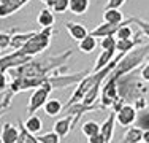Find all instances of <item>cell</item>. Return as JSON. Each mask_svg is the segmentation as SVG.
Instances as JSON below:
<instances>
[{
  "label": "cell",
  "instance_id": "obj_1",
  "mask_svg": "<svg viewBox=\"0 0 149 143\" xmlns=\"http://www.w3.org/2000/svg\"><path fill=\"white\" fill-rule=\"evenodd\" d=\"M116 86H118V95L125 103H130V105L136 99L143 97L148 89L144 86V81L141 80L140 73H136V70L119 76L118 81H116Z\"/></svg>",
  "mask_w": 149,
  "mask_h": 143
},
{
  "label": "cell",
  "instance_id": "obj_2",
  "mask_svg": "<svg viewBox=\"0 0 149 143\" xmlns=\"http://www.w3.org/2000/svg\"><path fill=\"white\" fill-rule=\"evenodd\" d=\"M149 57V43H143L138 45L136 48H133L132 51L122 54V57L119 59V62L116 64V67L113 69L111 75L116 78L122 76V75L129 73V72L136 70L141 64L144 62V59Z\"/></svg>",
  "mask_w": 149,
  "mask_h": 143
},
{
  "label": "cell",
  "instance_id": "obj_3",
  "mask_svg": "<svg viewBox=\"0 0 149 143\" xmlns=\"http://www.w3.org/2000/svg\"><path fill=\"white\" fill-rule=\"evenodd\" d=\"M54 34H56L54 26L52 27H43L41 30H37L19 51L22 53V54H26V56H30V57L40 54V53H43L49 48L51 40H52V35Z\"/></svg>",
  "mask_w": 149,
  "mask_h": 143
},
{
  "label": "cell",
  "instance_id": "obj_4",
  "mask_svg": "<svg viewBox=\"0 0 149 143\" xmlns=\"http://www.w3.org/2000/svg\"><path fill=\"white\" fill-rule=\"evenodd\" d=\"M67 69V65L60 67L59 70L52 72L51 75H48V83L51 84L52 91H60L63 88H68V86H76L83 80L86 75H89V70H83V72H78V73H70V75H62L60 72H63Z\"/></svg>",
  "mask_w": 149,
  "mask_h": 143
},
{
  "label": "cell",
  "instance_id": "obj_5",
  "mask_svg": "<svg viewBox=\"0 0 149 143\" xmlns=\"http://www.w3.org/2000/svg\"><path fill=\"white\" fill-rule=\"evenodd\" d=\"M52 92L51 84L48 83V78L41 86H38L33 92H32L30 99H29V105H27V113L29 114H35L41 107L45 105V102L49 99V94Z\"/></svg>",
  "mask_w": 149,
  "mask_h": 143
},
{
  "label": "cell",
  "instance_id": "obj_6",
  "mask_svg": "<svg viewBox=\"0 0 149 143\" xmlns=\"http://www.w3.org/2000/svg\"><path fill=\"white\" fill-rule=\"evenodd\" d=\"M32 59H33V57L26 56V54H22L19 49H16V51L10 53V54L0 57V70H2V72L15 70V69H17L19 65H24V64L30 62Z\"/></svg>",
  "mask_w": 149,
  "mask_h": 143
},
{
  "label": "cell",
  "instance_id": "obj_7",
  "mask_svg": "<svg viewBox=\"0 0 149 143\" xmlns=\"http://www.w3.org/2000/svg\"><path fill=\"white\" fill-rule=\"evenodd\" d=\"M135 119H136V110H135L133 105H130V103H125V105L116 113V121H118V124L122 127H129V126H132V124H135Z\"/></svg>",
  "mask_w": 149,
  "mask_h": 143
},
{
  "label": "cell",
  "instance_id": "obj_8",
  "mask_svg": "<svg viewBox=\"0 0 149 143\" xmlns=\"http://www.w3.org/2000/svg\"><path fill=\"white\" fill-rule=\"evenodd\" d=\"M29 2L30 0H0V19L2 18H8L13 13L19 11Z\"/></svg>",
  "mask_w": 149,
  "mask_h": 143
},
{
  "label": "cell",
  "instance_id": "obj_9",
  "mask_svg": "<svg viewBox=\"0 0 149 143\" xmlns=\"http://www.w3.org/2000/svg\"><path fill=\"white\" fill-rule=\"evenodd\" d=\"M114 129H116V113L111 111L108 114V118L100 124V134L103 135L105 143H111L113 135H114Z\"/></svg>",
  "mask_w": 149,
  "mask_h": 143
},
{
  "label": "cell",
  "instance_id": "obj_10",
  "mask_svg": "<svg viewBox=\"0 0 149 143\" xmlns=\"http://www.w3.org/2000/svg\"><path fill=\"white\" fill-rule=\"evenodd\" d=\"M124 22V21H122ZM120 22V24H122ZM120 24H109V22H103L100 26H97L94 30H91L89 34L95 38H103V37H114L118 29L120 27Z\"/></svg>",
  "mask_w": 149,
  "mask_h": 143
},
{
  "label": "cell",
  "instance_id": "obj_11",
  "mask_svg": "<svg viewBox=\"0 0 149 143\" xmlns=\"http://www.w3.org/2000/svg\"><path fill=\"white\" fill-rule=\"evenodd\" d=\"M138 45H143V38H141V34L135 35L132 38H127V40H116V49L122 54L132 51L133 48H136Z\"/></svg>",
  "mask_w": 149,
  "mask_h": 143
},
{
  "label": "cell",
  "instance_id": "obj_12",
  "mask_svg": "<svg viewBox=\"0 0 149 143\" xmlns=\"http://www.w3.org/2000/svg\"><path fill=\"white\" fill-rule=\"evenodd\" d=\"M19 138V127L13 126L11 123H5L0 134V143H15Z\"/></svg>",
  "mask_w": 149,
  "mask_h": 143
},
{
  "label": "cell",
  "instance_id": "obj_13",
  "mask_svg": "<svg viewBox=\"0 0 149 143\" xmlns=\"http://www.w3.org/2000/svg\"><path fill=\"white\" fill-rule=\"evenodd\" d=\"M65 29H67V32H68V35L73 38L74 41L83 40V38L86 37L87 34H89V30H87V29L83 26V24H79V22H73V21L67 22V24H65Z\"/></svg>",
  "mask_w": 149,
  "mask_h": 143
},
{
  "label": "cell",
  "instance_id": "obj_14",
  "mask_svg": "<svg viewBox=\"0 0 149 143\" xmlns=\"http://www.w3.org/2000/svg\"><path fill=\"white\" fill-rule=\"evenodd\" d=\"M33 34H35V32H16V30H13L10 46H11L15 51H16V49H21L27 41H29V38H30Z\"/></svg>",
  "mask_w": 149,
  "mask_h": 143
},
{
  "label": "cell",
  "instance_id": "obj_15",
  "mask_svg": "<svg viewBox=\"0 0 149 143\" xmlns=\"http://www.w3.org/2000/svg\"><path fill=\"white\" fill-rule=\"evenodd\" d=\"M22 126L26 127L30 134L37 135V134H40V132L43 130V121H41V118L37 116V114H30V116L22 123Z\"/></svg>",
  "mask_w": 149,
  "mask_h": 143
},
{
  "label": "cell",
  "instance_id": "obj_16",
  "mask_svg": "<svg viewBox=\"0 0 149 143\" xmlns=\"http://www.w3.org/2000/svg\"><path fill=\"white\" fill-rule=\"evenodd\" d=\"M43 110H45V113L48 114V116L56 118V116H59V114L62 113L63 105H62V102H60L59 99H48L45 102V105H43Z\"/></svg>",
  "mask_w": 149,
  "mask_h": 143
},
{
  "label": "cell",
  "instance_id": "obj_17",
  "mask_svg": "<svg viewBox=\"0 0 149 143\" xmlns=\"http://www.w3.org/2000/svg\"><path fill=\"white\" fill-rule=\"evenodd\" d=\"M52 130H54L60 138L67 137V135L70 134V130H72V119H70V116H65V118H62V119H59L57 123L52 126Z\"/></svg>",
  "mask_w": 149,
  "mask_h": 143
},
{
  "label": "cell",
  "instance_id": "obj_18",
  "mask_svg": "<svg viewBox=\"0 0 149 143\" xmlns=\"http://www.w3.org/2000/svg\"><path fill=\"white\" fill-rule=\"evenodd\" d=\"M37 22H38V26H40L41 29L43 27H52L54 22H56L54 13H52L49 8H43L40 13H38V16H37Z\"/></svg>",
  "mask_w": 149,
  "mask_h": 143
},
{
  "label": "cell",
  "instance_id": "obj_19",
  "mask_svg": "<svg viewBox=\"0 0 149 143\" xmlns=\"http://www.w3.org/2000/svg\"><path fill=\"white\" fill-rule=\"evenodd\" d=\"M97 40H95V37H92L91 34H87L86 37L83 38V40L78 41V48H79L81 53H84V54H91V53L95 51V48H97Z\"/></svg>",
  "mask_w": 149,
  "mask_h": 143
},
{
  "label": "cell",
  "instance_id": "obj_20",
  "mask_svg": "<svg viewBox=\"0 0 149 143\" xmlns=\"http://www.w3.org/2000/svg\"><path fill=\"white\" fill-rule=\"evenodd\" d=\"M91 0H68V10L76 16H81L89 10Z\"/></svg>",
  "mask_w": 149,
  "mask_h": 143
},
{
  "label": "cell",
  "instance_id": "obj_21",
  "mask_svg": "<svg viewBox=\"0 0 149 143\" xmlns=\"http://www.w3.org/2000/svg\"><path fill=\"white\" fill-rule=\"evenodd\" d=\"M124 21V14L118 8H105L103 11V22L109 24H120Z\"/></svg>",
  "mask_w": 149,
  "mask_h": 143
},
{
  "label": "cell",
  "instance_id": "obj_22",
  "mask_svg": "<svg viewBox=\"0 0 149 143\" xmlns=\"http://www.w3.org/2000/svg\"><path fill=\"white\" fill-rule=\"evenodd\" d=\"M114 53L116 51H111V49H108V51H105V49H103V51L100 53V56L97 57V62H95V67H94V70H92V72H98V70L105 69V67L116 57Z\"/></svg>",
  "mask_w": 149,
  "mask_h": 143
},
{
  "label": "cell",
  "instance_id": "obj_23",
  "mask_svg": "<svg viewBox=\"0 0 149 143\" xmlns=\"http://www.w3.org/2000/svg\"><path fill=\"white\" fill-rule=\"evenodd\" d=\"M141 135H143V130L140 127L133 126L125 130L120 143H141Z\"/></svg>",
  "mask_w": 149,
  "mask_h": 143
},
{
  "label": "cell",
  "instance_id": "obj_24",
  "mask_svg": "<svg viewBox=\"0 0 149 143\" xmlns=\"http://www.w3.org/2000/svg\"><path fill=\"white\" fill-rule=\"evenodd\" d=\"M130 24H132V18L125 19L120 24V27L118 29V32H116V35H114L116 40H127V38L133 37V30H132V27H130Z\"/></svg>",
  "mask_w": 149,
  "mask_h": 143
},
{
  "label": "cell",
  "instance_id": "obj_25",
  "mask_svg": "<svg viewBox=\"0 0 149 143\" xmlns=\"http://www.w3.org/2000/svg\"><path fill=\"white\" fill-rule=\"evenodd\" d=\"M135 126L140 127L141 130H149V110L148 108L141 110V111H136Z\"/></svg>",
  "mask_w": 149,
  "mask_h": 143
},
{
  "label": "cell",
  "instance_id": "obj_26",
  "mask_svg": "<svg viewBox=\"0 0 149 143\" xmlns=\"http://www.w3.org/2000/svg\"><path fill=\"white\" fill-rule=\"evenodd\" d=\"M81 130L86 137H91V135H95L100 132V124L97 121H86V123L81 126Z\"/></svg>",
  "mask_w": 149,
  "mask_h": 143
},
{
  "label": "cell",
  "instance_id": "obj_27",
  "mask_svg": "<svg viewBox=\"0 0 149 143\" xmlns=\"http://www.w3.org/2000/svg\"><path fill=\"white\" fill-rule=\"evenodd\" d=\"M48 8L52 13H65L68 10V0H52Z\"/></svg>",
  "mask_w": 149,
  "mask_h": 143
},
{
  "label": "cell",
  "instance_id": "obj_28",
  "mask_svg": "<svg viewBox=\"0 0 149 143\" xmlns=\"http://www.w3.org/2000/svg\"><path fill=\"white\" fill-rule=\"evenodd\" d=\"M60 140H62V138H60L54 130L38 135V142H40V143H60Z\"/></svg>",
  "mask_w": 149,
  "mask_h": 143
},
{
  "label": "cell",
  "instance_id": "obj_29",
  "mask_svg": "<svg viewBox=\"0 0 149 143\" xmlns=\"http://www.w3.org/2000/svg\"><path fill=\"white\" fill-rule=\"evenodd\" d=\"M19 134H21V137H22L24 143H40V142H38L37 135L30 134V132L22 126V123H19Z\"/></svg>",
  "mask_w": 149,
  "mask_h": 143
},
{
  "label": "cell",
  "instance_id": "obj_30",
  "mask_svg": "<svg viewBox=\"0 0 149 143\" xmlns=\"http://www.w3.org/2000/svg\"><path fill=\"white\" fill-rule=\"evenodd\" d=\"M132 24H136L138 29L143 32V35L149 37V21L141 19V18H132Z\"/></svg>",
  "mask_w": 149,
  "mask_h": 143
},
{
  "label": "cell",
  "instance_id": "obj_31",
  "mask_svg": "<svg viewBox=\"0 0 149 143\" xmlns=\"http://www.w3.org/2000/svg\"><path fill=\"white\" fill-rule=\"evenodd\" d=\"M100 46L105 51H108V49L116 51V37H103L100 41Z\"/></svg>",
  "mask_w": 149,
  "mask_h": 143
},
{
  "label": "cell",
  "instance_id": "obj_32",
  "mask_svg": "<svg viewBox=\"0 0 149 143\" xmlns=\"http://www.w3.org/2000/svg\"><path fill=\"white\" fill-rule=\"evenodd\" d=\"M11 32H0V49H6L10 46V41H11Z\"/></svg>",
  "mask_w": 149,
  "mask_h": 143
},
{
  "label": "cell",
  "instance_id": "obj_33",
  "mask_svg": "<svg viewBox=\"0 0 149 143\" xmlns=\"http://www.w3.org/2000/svg\"><path fill=\"white\" fill-rule=\"evenodd\" d=\"M132 105H133V108L136 110V111H141V110H144V108H146V107H148L146 97H144V95H143V97L136 99V100H135V102L132 103Z\"/></svg>",
  "mask_w": 149,
  "mask_h": 143
},
{
  "label": "cell",
  "instance_id": "obj_34",
  "mask_svg": "<svg viewBox=\"0 0 149 143\" xmlns=\"http://www.w3.org/2000/svg\"><path fill=\"white\" fill-rule=\"evenodd\" d=\"M140 76H141V80H143L144 83H149V62H148V64H144V65L141 67V70H140Z\"/></svg>",
  "mask_w": 149,
  "mask_h": 143
},
{
  "label": "cell",
  "instance_id": "obj_35",
  "mask_svg": "<svg viewBox=\"0 0 149 143\" xmlns=\"http://www.w3.org/2000/svg\"><path fill=\"white\" fill-rule=\"evenodd\" d=\"M87 143H105V138H103V135L98 132V134H95V135L87 137Z\"/></svg>",
  "mask_w": 149,
  "mask_h": 143
},
{
  "label": "cell",
  "instance_id": "obj_36",
  "mask_svg": "<svg viewBox=\"0 0 149 143\" xmlns=\"http://www.w3.org/2000/svg\"><path fill=\"white\" fill-rule=\"evenodd\" d=\"M125 3V0H108V3H106V8H118L120 10V6Z\"/></svg>",
  "mask_w": 149,
  "mask_h": 143
},
{
  "label": "cell",
  "instance_id": "obj_37",
  "mask_svg": "<svg viewBox=\"0 0 149 143\" xmlns=\"http://www.w3.org/2000/svg\"><path fill=\"white\" fill-rule=\"evenodd\" d=\"M124 105H125V102H124V100L122 99H120V97H118V99H116L114 100V102H113V105H111V108H113V111H114V113H118L119 111V110L120 108H122V107Z\"/></svg>",
  "mask_w": 149,
  "mask_h": 143
},
{
  "label": "cell",
  "instance_id": "obj_38",
  "mask_svg": "<svg viewBox=\"0 0 149 143\" xmlns=\"http://www.w3.org/2000/svg\"><path fill=\"white\" fill-rule=\"evenodd\" d=\"M6 72H2L0 70V91H3V89L6 88Z\"/></svg>",
  "mask_w": 149,
  "mask_h": 143
},
{
  "label": "cell",
  "instance_id": "obj_39",
  "mask_svg": "<svg viewBox=\"0 0 149 143\" xmlns=\"http://www.w3.org/2000/svg\"><path fill=\"white\" fill-rule=\"evenodd\" d=\"M141 142H143V143H149V130H143V135H141Z\"/></svg>",
  "mask_w": 149,
  "mask_h": 143
},
{
  "label": "cell",
  "instance_id": "obj_40",
  "mask_svg": "<svg viewBox=\"0 0 149 143\" xmlns=\"http://www.w3.org/2000/svg\"><path fill=\"white\" fill-rule=\"evenodd\" d=\"M40 2H43V3H46V5H51V2H52V0H40Z\"/></svg>",
  "mask_w": 149,
  "mask_h": 143
},
{
  "label": "cell",
  "instance_id": "obj_41",
  "mask_svg": "<svg viewBox=\"0 0 149 143\" xmlns=\"http://www.w3.org/2000/svg\"><path fill=\"white\" fill-rule=\"evenodd\" d=\"M15 143H24V140H22V137H21V134H19V138L15 142Z\"/></svg>",
  "mask_w": 149,
  "mask_h": 143
},
{
  "label": "cell",
  "instance_id": "obj_42",
  "mask_svg": "<svg viewBox=\"0 0 149 143\" xmlns=\"http://www.w3.org/2000/svg\"><path fill=\"white\" fill-rule=\"evenodd\" d=\"M0 51H2V49H0Z\"/></svg>",
  "mask_w": 149,
  "mask_h": 143
},
{
  "label": "cell",
  "instance_id": "obj_43",
  "mask_svg": "<svg viewBox=\"0 0 149 143\" xmlns=\"http://www.w3.org/2000/svg\"><path fill=\"white\" fill-rule=\"evenodd\" d=\"M141 143H143V142H141Z\"/></svg>",
  "mask_w": 149,
  "mask_h": 143
}]
</instances>
